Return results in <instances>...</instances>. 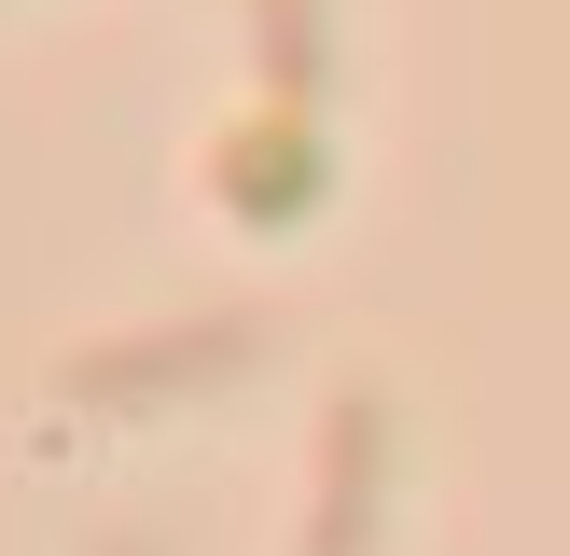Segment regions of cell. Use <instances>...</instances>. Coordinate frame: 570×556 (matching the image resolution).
<instances>
[{
    "label": "cell",
    "instance_id": "6da1fadb",
    "mask_svg": "<svg viewBox=\"0 0 570 556\" xmlns=\"http://www.w3.org/2000/svg\"><path fill=\"white\" fill-rule=\"evenodd\" d=\"M250 320H181L154 348H83L70 361V404H154V389H195V376H237Z\"/></svg>",
    "mask_w": 570,
    "mask_h": 556
},
{
    "label": "cell",
    "instance_id": "7a4b0ae2",
    "mask_svg": "<svg viewBox=\"0 0 570 556\" xmlns=\"http://www.w3.org/2000/svg\"><path fill=\"white\" fill-rule=\"evenodd\" d=\"M390 404H376V389H348V404H334V515H321V543H306V556H362V543H376V487H390Z\"/></svg>",
    "mask_w": 570,
    "mask_h": 556
},
{
    "label": "cell",
    "instance_id": "3957f363",
    "mask_svg": "<svg viewBox=\"0 0 570 556\" xmlns=\"http://www.w3.org/2000/svg\"><path fill=\"white\" fill-rule=\"evenodd\" d=\"M223 195H237V222H293L306 195H321V139H306V111H265V126L223 153Z\"/></svg>",
    "mask_w": 570,
    "mask_h": 556
},
{
    "label": "cell",
    "instance_id": "277c9868",
    "mask_svg": "<svg viewBox=\"0 0 570 556\" xmlns=\"http://www.w3.org/2000/svg\"><path fill=\"white\" fill-rule=\"evenodd\" d=\"M265 70H278V111H306V83H321V0H265Z\"/></svg>",
    "mask_w": 570,
    "mask_h": 556
}]
</instances>
